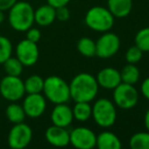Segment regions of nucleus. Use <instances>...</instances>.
<instances>
[{"label":"nucleus","mask_w":149,"mask_h":149,"mask_svg":"<svg viewBox=\"0 0 149 149\" xmlns=\"http://www.w3.org/2000/svg\"><path fill=\"white\" fill-rule=\"evenodd\" d=\"M99 88L96 77L93 74L80 72L72 78L70 83V100L74 102H91L96 98Z\"/></svg>","instance_id":"nucleus-1"},{"label":"nucleus","mask_w":149,"mask_h":149,"mask_svg":"<svg viewBox=\"0 0 149 149\" xmlns=\"http://www.w3.org/2000/svg\"><path fill=\"white\" fill-rule=\"evenodd\" d=\"M35 9L29 2L17 1L8 10V23L15 31L26 32L35 23Z\"/></svg>","instance_id":"nucleus-2"},{"label":"nucleus","mask_w":149,"mask_h":149,"mask_svg":"<svg viewBox=\"0 0 149 149\" xmlns=\"http://www.w3.org/2000/svg\"><path fill=\"white\" fill-rule=\"evenodd\" d=\"M43 93L46 99L53 104L68 103L70 100V84L58 76H49L44 79Z\"/></svg>","instance_id":"nucleus-3"},{"label":"nucleus","mask_w":149,"mask_h":149,"mask_svg":"<svg viewBox=\"0 0 149 149\" xmlns=\"http://www.w3.org/2000/svg\"><path fill=\"white\" fill-rule=\"evenodd\" d=\"M114 19L116 17L107 7L93 6L87 10L84 21L90 30L98 33H104L112 29Z\"/></svg>","instance_id":"nucleus-4"},{"label":"nucleus","mask_w":149,"mask_h":149,"mask_svg":"<svg viewBox=\"0 0 149 149\" xmlns=\"http://www.w3.org/2000/svg\"><path fill=\"white\" fill-rule=\"evenodd\" d=\"M92 118L100 128H110L116 124L118 118L116 104L108 98H99L92 106Z\"/></svg>","instance_id":"nucleus-5"},{"label":"nucleus","mask_w":149,"mask_h":149,"mask_svg":"<svg viewBox=\"0 0 149 149\" xmlns=\"http://www.w3.org/2000/svg\"><path fill=\"white\" fill-rule=\"evenodd\" d=\"M112 91V101L116 107L129 110L134 108L138 103L139 92L134 85L122 82Z\"/></svg>","instance_id":"nucleus-6"},{"label":"nucleus","mask_w":149,"mask_h":149,"mask_svg":"<svg viewBox=\"0 0 149 149\" xmlns=\"http://www.w3.org/2000/svg\"><path fill=\"white\" fill-rule=\"evenodd\" d=\"M0 94L5 100L17 102L26 94L24 81L19 77L6 74L0 82Z\"/></svg>","instance_id":"nucleus-7"},{"label":"nucleus","mask_w":149,"mask_h":149,"mask_svg":"<svg viewBox=\"0 0 149 149\" xmlns=\"http://www.w3.org/2000/svg\"><path fill=\"white\" fill-rule=\"evenodd\" d=\"M96 42V56L100 58H110L116 55L120 48V39L112 32H104Z\"/></svg>","instance_id":"nucleus-8"},{"label":"nucleus","mask_w":149,"mask_h":149,"mask_svg":"<svg viewBox=\"0 0 149 149\" xmlns=\"http://www.w3.org/2000/svg\"><path fill=\"white\" fill-rule=\"evenodd\" d=\"M33 139V131L29 125L25 123L15 124L7 136V143L13 149H24L31 143Z\"/></svg>","instance_id":"nucleus-9"},{"label":"nucleus","mask_w":149,"mask_h":149,"mask_svg":"<svg viewBox=\"0 0 149 149\" xmlns=\"http://www.w3.org/2000/svg\"><path fill=\"white\" fill-rule=\"evenodd\" d=\"M96 136L91 129L77 127L70 132V144L77 149H92L96 147Z\"/></svg>","instance_id":"nucleus-10"},{"label":"nucleus","mask_w":149,"mask_h":149,"mask_svg":"<svg viewBox=\"0 0 149 149\" xmlns=\"http://www.w3.org/2000/svg\"><path fill=\"white\" fill-rule=\"evenodd\" d=\"M15 56L24 66H32L39 59V48L37 43L28 39H24L17 43L15 47Z\"/></svg>","instance_id":"nucleus-11"},{"label":"nucleus","mask_w":149,"mask_h":149,"mask_svg":"<svg viewBox=\"0 0 149 149\" xmlns=\"http://www.w3.org/2000/svg\"><path fill=\"white\" fill-rule=\"evenodd\" d=\"M23 107L26 116L30 118H38L45 112L47 99L42 93L27 94L23 101Z\"/></svg>","instance_id":"nucleus-12"},{"label":"nucleus","mask_w":149,"mask_h":149,"mask_svg":"<svg viewBox=\"0 0 149 149\" xmlns=\"http://www.w3.org/2000/svg\"><path fill=\"white\" fill-rule=\"evenodd\" d=\"M96 80L99 87L106 90H113L122 83L120 72L112 66H106L98 72Z\"/></svg>","instance_id":"nucleus-13"},{"label":"nucleus","mask_w":149,"mask_h":149,"mask_svg":"<svg viewBox=\"0 0 149 149\" xmlns=\"http://www.w3.org/2000/svg\"><path fill=\"white\" fill-rule=\"evenodd\" d=\"M50 118H51L52 125L62 127V128H68V126L72 125L74 120L72 107H70L68 103L54 104Z\"/></svg>","instance_id":"nucleus-14"},{"label":"nucleus","mask_w":149,"mask_h":149,"mask_svg":"<svg viewBox=\"0 0 149 149\" xmlns=\"http://www.w3.org/2000/svg\"><path fill=\"white\" fill-rule=\"evenodd\" d=\"M45 139L54 147H65L70 144V132L66 128L52 125L46 130Z\"/></svg>","instance_id":"nucleus-15"},{"label":"nucleus","mask_w":149,"mask_h":149,"mask_svg":"<svg viewBox=\"0 0 149 149\" xmlns=\"http://www.w3.org/2000/svg\"><path fill=\"white\" fill-rule=\"evenodd\" d=\"M35 23L40 27H48L52 25L56 19V8L50 4H44L39 6L34 13Z\"/></svg>","instance_id":"nucleus-16"},{"label":"nucleus","mask_w":149,"mask_h":149,"mask_svg":"<svg viewBox=\"0 0 149 149\" xmlns=\"http://www.w3.org/2000/svg\"><path fill=\"white\" fill-rule=\"evenodd\" d=\"M96 147L98 149H120L123 144L113 132L103 131L96 136Z\"/></svg>","instance_id":"nucleus-17"},{"label":"nucleus","mask_w":149,"mask_h":149,"mask_svg":"<svg viewBox=\"0 0 149 149\" xmlns=\"http://www.w3.org/2000/svg\"><path fill=\"white\" fill-rule=\"evenodd\" d=\"M107 8L114 17H128L133 9V0H107Z\"/></svg>","instance_id":"nucleus-18"},{"label":"nucleus","mask_w":149,"mask_h":149,"mask_svg":"<svg viewBox=\"0 0 149 149\" xmlns=\"http://www.w3.org/2000/svg\"><path fill=\"white\" fill-rule=\"evenodd\" d=\"M72 109V114H74V120H78V122H87L92 118V105L90 104V102H76Z\"/></svg>","instance_id":"nucleus-19"},{"label":"nucleus","mask_w":149,"mask_h":149,"mask_svg":"<svg viewBox=\"0 0 149 149\" xmlns=\"http://www.w3.org/2000/svg\"><path fill=\"white\" fill-rule=\"evenodd\" d=\"M5 114H6L7 120L13 123V125L23 123L27 116L23 105L17 103V102H11L10 104L7 105L6 109H5Z\"/></svg>","instance_id":"nucleus-20"},{"label":"nucleus","mask_w":149,"mask_h":149,"mask_svg":"<svg viewBox=\"0 0 149 149\" xmlns=\"http://www.w3.org/2000/svg\"><path fill=\"white\" fill-rule=\"evenodd\" d=\"M120 78L123 83L135 85L140 80V70L136 66V64L128 63L120 70Z\"/></svg>","instance_id":"nucleus-21"},{"label":"nucleus","mask_w":149,"mask_h":149,"mask_svg":"<svg viewBox=\"0 0 149 149\" xmlns=\"http://www.w3.org/2000/svg\"><path fill=\"white\" fill-rule=\"evenodd\" d=\"M26 94L42 93L44 87V79L39 74H32L24 81Z\"/></svg>","instance_id":"nucleus-22"},{"label":"nucleus","mask_w":149,"mask_h":149,"mask_svg":"<svg viewBox=\"0 0 149 149\" xmlns=\"http://www.w3.org/2000/svg\"><path fill=\"white\" fill-rule=\"evenodd\" d=\"M77 49L81 55L93 57L96 55V42L89 37H82L77 43Z\"/></svg>","instance_id":"nucleus-23"},{"label":"nucleus","mask_w":149,"mask_h":149,"mask_svg":"<svg viewBox=\"0 0 149 149\" xmlns=\"http://www.w3.org/2000/svg\"><path fill=\"white\" fill-rule=\"evenodd\" d=\"M129 146L132 149H149V132H137L131 136Z\"/></svg>","instance_id":"nucleus-24"},{"label":"nucleus","mask_w":149,"mask_h":149,"mask_svg":"<svg viewBox=\"0 0 149 149\" xmlns=\"http://www.w3.org/2000/svg\"><path fill=\"white\" fill-rule=\"evenodd\" d=\"M3 68L6 74L8 76H15V77H19L23 74L24 70V64L19 61V58L15 56H10L7 60L3 62Z\"/></svg>","instance_id":"nucleus-25"},{"label":"nucleus","mask_w":149,"mask_h":149,"mask_svg":"<svg viewBox=\"0 0 149 149\" xmlns=\"http://www.w3.org/2000/svg\"><path fill=\"white\" fill-rule=\"evenodd\" d=\"M135 44L143 52H149V27L139 30L135 36Z\"/></svg>","instance_id":"nucleus-26"},{"label":"nucleus","mask_w":149,"mask_h":149,"mask_svg":"<svg viewBox=\"0 0 149 149\" xmlns=\"http://www.w3.org/2000/svg\"><path fill=\"white\" fill-rule=\"evenodd\" d=\"M13 54V44L7 37L0 36V64H3Z\"/></svg>","instance_id":"nucleus-27"},{"label":"nucleus","mask_w":149,"mask_h":149,"mask_svg":"<svg viewBox=\"0 0 149 149\" xmlns=\"http://www.w3.org/2000/svg\"><path fill=\"white\" fill-rule=\"evenodd\" d=\"M143 53H144V52L135 44V45L131 46V47L127 50L126 54H125V57H126V60L128 63L136 64L142 59Z\"/></svg>","instance_id":"nucleus-28"},{"label":"nucleus","mask_w":149,"mask_h":149,"mask_svg":"<svg viewBox=\"0 0 149 149\" xmlns=\"http://www.w3.org/2000/svg\"><path fill=\"white\" fill-rule=\"evenodd\" d=\"M27 34H26V39L30 40L32 42H35V43H38L41 39V32L38 28H33L31 27L29 30H27Z\"/></svg>","instance_id":"nucleus-29"},{"label":"nucleus","mask_w":149,"mask_h":149,"mask_svg":"<svg viewBox=\"0 0 149 149\" xmlns=\"http://www.w3.org/2000/svg\"><path fill=\"white\" fill-rule=\"evenodd\" d=\"M70 17V13L66 6H61L56 8V19L60 22H66Z\"/></svg>","instance_id":"nucleus-30"},{"label":"nucleus","mask_w":149,"mask_h":149,"mask_svg":"<svg viewBox=\"0 0 149 149\" xmlns=\"http://www.w3.org/2000/svg\"><path fill=\"white\" fill-rule=\"evenodd\" d=\"M140 89H141V93H142L143 97H144L145 99L149 100V77L143 80Z\"/></svg>","instance_id":"nucleus-31"},{"label":"nucleus","mask_w":149,"mask_h":149,"mask_svg":"<svg viewBox=\"0 0 149 149\" xmlns=\"http://www.w3.org/2000/svg\"><path fill=\"white\" fill-rule=\"evenodd\" d=\"M70 0H47V3L53 6L54 8H58L61 6H68Z\"/></svg>","instance_id":"nucleus-32"},{"label":"nucleus","mask_w":149,"mask_h":149,"mask_svg":"<svg viewBox=\"0 0 149 149\" xmlns=\"http://www.w3.org/2000/svg\"><path fill=\"white\" fill-rule=\"evenodd\" d=\"M17 0H0V10H9Z\"/></svg>","instance_id":"nucleus-33"},{"label":"nucleus","mask_w":149,"mask_h":149,"mask_svg":"<svg viewBox=\"0 0 149 149\" xmlns=\"http://www.w3.org/2000/svg\"><path fill=\"white\" fill-rule=\"evenodd\" d=\"M144 125H145V128H146V130L149 132V108L146 110V112H145V116H144Z\"/></svg>","instance_id":"nucleus-34"},{"label":"nucleus","mask_w":149,"mask_h":149,"mask_svg":"<svg viewBox=\"0 0 149 149\" xmlns=\"http://www.w3.org/2000/svg\"><path fill=\"white\" fill-rule=\"evenodd\" d=\"M5 19V15H4V11L0 10V24H2Z\"/></svg>","instance_id":"nucleus-35"}]
</instances>
